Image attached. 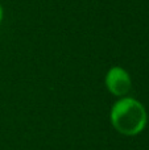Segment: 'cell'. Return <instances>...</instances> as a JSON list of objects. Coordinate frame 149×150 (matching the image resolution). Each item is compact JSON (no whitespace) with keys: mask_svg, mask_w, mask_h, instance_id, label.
I'll use <instances>...</instances> for the list:
<instances>
[{"mask_svg":"<svg viewBox=\"0 0 149 150\" xmlns=\"http://www.w3.org/2000/svg\"><path fill=\"white\" fill-rule=\"evenodd\" d=\"M107 90L115 96H126L131 91L132 82L129 74L120 66H114L106 75Z\"/></svg>","mask_w":149,"mask_h":150,"instance_id":"2","label":"cell"},{"mask_svg":"<svg viewBox=\"0 0 149 150\" xmlns=\"http://www.w3.org/2000/svg\"><path fill=\"white\" fill-rule=\"evenodd\" d=\"M3 15H4V13H3V8H1V5H0V23H1V20H3Z\"/></svg>","mask_w":149,"mask_h":150,"instance_id":"3","label":"cell"},{"mask_svg":"<svg viewBox=\"0 0 149 150\" xmlns=\"http://www.w3.org/2000/svg\"><path fill=\"white\" fill-rule=\"evenodd\" d=\"M111 122L121 134H139L147 125V111L140 101L132 98H123L112 105Z\"/></svg>","mask_w":149,"mask_h":150,"instance_id":"1","label":"cell"}]
</instances>
